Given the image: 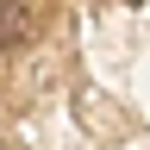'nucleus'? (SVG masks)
<instances>
[{
	"instance_id": "f257e3e1",
	"label": "nucleus",
	"mask_w": 150,
	"mask_h": 150,
	"mask_svg": "<svg viewBox=\"0 0 150 150\" xmlns=\"http://www.w3.org/2000/svg\"><path fill=\"white\" fill-rule=\"evenodd\" d=\"M25 31H31V6H25V0H0V50L19 44Z\"/></svg>"
}]
</instances>
